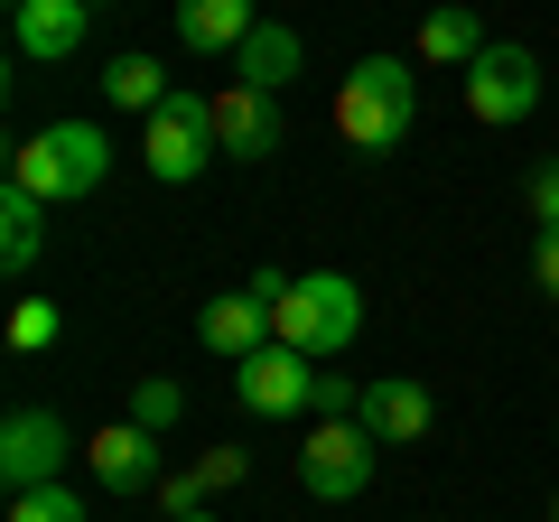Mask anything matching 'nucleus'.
I'll list each match as a JSON object with an SVG mask.
<instances>
[{"instance_id": "1", "label": "nucleus", "mask_w": 559, "mask_h": 522, "mask_svg": "<svg viewBox=\"0 0 559 522\" xmlns=\"http://www.w3.org/2000/svg\"><path fill=\"white\" fill-rule=\"evenodd\" d=\"M103 178H112V141H103V121H47V131H28V141L10 150V187H28V197H47V205L94 197Z\"/></svg>"}, {"instance_id": "2", "label": "nucleus", "mask_w": 559, "mask_h": 522, "mask_svg": "<svg viewBox=\"0 0 559 522\" xmlns=\"http://www.w3.org/2000/svg\"><path fill=\"white\" fill-rule=\"evenodd\" d=\"M411 112H419V75H411L401 57H364L355 75L336 84V131H345V150H364V159L401 150Z\"/></svg>"}, {"instance_id": "3", "label": "nucleus", "mask_w": 559, "mask_h": 522, "mask_svg": "<svg viewBox=\"0 0 559 522\" xmlns=\"http://www.w3.org/2000/svg\"><path fill=\"white\" fill-rule=\"evenodd\" d=\"M271 327H280V345H299L308 364H326V355H345V345H355L364 289L345 281V271H299V281H289V299L271 308Z\"/></svg>"}, {"instance_id": "4", "label": "nucleus", "mask_w": 559, "mask_h": 522, "mask_svg": "<svg viewBox=\"0 0 559 522\" xmlns=\"http://www.w3.org/2000/svg\"><path fill=\"white\" fill-rule=\"evenodd\" d=\"M205 150H215V94H168L140 121V168L159 187H187L205 168Z\"/></svg>"}, {"instance_id": "5", "label": "nucleus", "mask_w": 559, "mask_h": 522, "mask_svg": "<svg viewBox=\"0 0 559 522\" xmlns=\"http://www.w3.org/2000/svg\"><path fill=\"white\" fill-rule=\"evenodd\" d=\"M373 448L382 439L364 420H318V429H308V448H299V485L318 503H355L364 485H373Z\"/></svg>"}, {"instance_id": "6", "label": "nucleus", "mask_w": 559, "mask_h": 522, "mask_svg": "<svg viewBox=\"0 0 559 522\" xmlns=\"http://www.w3.org/2000/svg\"><path fill=\"white\" fill-rule=\"evenodd\" d=\"M66 458H84V439L57 411H10L0 420V485L28 495V485H66Z\"/></svg>"}, {"instance_id": "7", "label": "nucleus", "mask_w": 559, "mask_h": 522, "mask_svg": "<svg viewBox=\"0 0 559 522\" xmlns=\"http://www.w3.org/2000/svg\"><path fill=\"white\" fill-rule=\"evenodd\" d=\"M308 392H318V364L299 355V345H261V355L234 364V402L261 411V420H289V411H308Z\"/></svg>"}, {"instance_id": "8", "label": "nucleus", "mask_w": 559, "mask_h": 522, "mask_svg": "<svg viewBox=\"0 0 559 522\" xmlns=\"http://www.w3.org/2000/svg\"><path fill=\"white\" fill-rule=\"evenodd\" d=\"M532 103H540V57L532 47H485L466 66V112L476 121H532Z\"/></svg>"}, {"instance_id": "9", "label": "nucleus", "mask_w": 559, "mask_h": 522, "mask_svg": "<svg viewBox=\"0 0 559 522\" xmlns=\"http://www.w3.org/2000/svg\"><path fill=\"white\" fill-rule=\"evenodd\" d=\"M103 0H10V47H20L28 66H66L84 47V28H94Z\"/></svg>"}, {"instance_id": "10", "label": "nucleus", "mask_w": 559, "mask_h": 522, "mask_svg": "<svg viewBox=\"0 0 559 522\" xmlns=\"http://www.w3.org/2000/svg\"><path fill=\"white\" fill-rule=\"evenodd\" d=\"M84 466H94L112 495H159V429H140V420H112L84 439Z\"/></svg>"}, {"instance_id": "11", "label": "nucleus", "mask_w": 559, "mask_h": 522, "mask_svg": "<svg viewBox=\"0 0 559 522\" xmlns=\"http://www.w3.org/2000/svg\"><path fill=\"white\" fill-rule=\"evenodd\" d=\"M215 150H224V159H271V150H280V94H261V84H224V94H215Z\"/></svg>"}, {"instance_id": "12", "label": "nucleus", "mask_w": 559, "mask_h": 522, "mask_svg": "<svg viewBox=\"0 0 559 522\" xmlns=\"http://www.w3.org/2000/svg\"><path fill=\"white\" fill-rule=\"evenodd\" d=\"M197 336H205V355H234V364H242V355H261L280 327H271V308H261L252 289H224V299L197 308Z\"/></svg>"}, {"instance_id": "13", "label": "nucleus", "mask_w": 559, "mask_h": 522, "mask_svg": "<svg viewBox=\"0 0 559 522\" xmlns=\"http://www.w3.org/2000/svg\"><path fill=\"white\" fill-rule=\"evenodd\" d=\"M355 420L373 429L382 448L429 439V392H419V382H401V373H382V382H364V411H355Z\"/></svg>"}, {"instance_id": "14", "label": "nucleus", "mask_w": 559, "mask_h": 522, "mask_svg": "<svg viewBox=\"0 0 559 522\" xmlns=\"http://www.w3.org/2000/svg\"><path fill=\"white\" fill-rule=\"evenodd\" d=\"M299 57H308V47H299V28H289V20H261L252 38L234 47V84H261V94H289Z\"/></svg>"}, {"instance_id": "15", "label": "nucleus", "mask_w": 559, "mask_h": 522, "mask_svg": "<svg viewBox=\"0 0 559 522\" xmlns=\"http://www.w3.org/2000/svg\"><path fill=\"white\" fill-rule=\"evenodd\" d=\"M252 28H261L252 0H178V38L197 47V57H234Z\"/></svg>"}, {"instance_id": "16", "label": "nucleus", "mask_w": 559, "mask_h": 522, "mask_svg": "<svg viewBox=\"0 0 559 522\" xmlns=\"http://www.w3.org/2000/svg\"><path fill=\"white\" fill-rule=\"evenodd\" d=\"M47 215H57L47 197H28V187H0V261H10V271H28V261L47 252Z\"/></svg>"}, {"instance_id": "17", "label": "nucleus", "mask_w": 559, "mask_h": 522, "mask_svg": "<svg viewBox=\"0 0 559 522\" xmlns=\"http://www.w3.org/2000/svg\"><path fill=\"white\" fill-rule=\"evenodd\" d=\"M168 94H178V84L159 75V57H112V66H103V103H112V112H140V121H150Z\"/></svg>"}, {"instance_id": "18", "label": "nucleus", "mask_w": 559, "mask_h": 522, "mask_svg": "<svg viewBox=\"0 0 559 522\" xmlns=\"http://www.w3.org/2000/svg\"><path fill=\"white\" fill-rule=\"evenodd\" d=\"M485 28H476V10H429V20H419V57L429 66H476L485 57Z\"/></svg>"}, {"instance_id": "19", "label": "nucleus", "mask_w": 559, "mask_h": 522, "mask_svg": "<svg viewBox=\"0 0 559 522\" xmlns=\"http://www.w3.org/2000/svg\"><path fill=\"white\" fill-rule=\"evenodd\" d=\"M131 420H140V429H178V420H187V392H178L168 373H140V382H131Z\"/></svg>"}, {"instance_id": "20", "label": "nucleus", "mask_w": 559, "mask_h": 522, "mask_svg": "<svg viewBox=\"0 0 559 522\" xmlns=\"http://www.w3.org/2000/svg\"><path fill=\"white\" fill-rule=\"evenodd\" d=\"M57 336H66L57 299H20V308H10V345H20V355H47Z\"/></svg>"}, {"instance_id": "21", "label": "nucleus", "mask_w": 559, "mask_h": 522, "mask_svg": "<svg viewBox=\"0 0 559 522\" xmlns=\"http://www.w3.org/2000/svg\"><path fill=\"white\" fill-rule=\"evenodd\" d=\"M10 522H84V503L66 485H28V495H10Z\"/></svg>"}, {"instance_id": "22", "label": "nucleus", "mask_w": 559, "mask_h": 522, "mask_svg": "<svg viewBox=\"0 0 559 522\" xmlns=\"http://www.w3.org/2000/svg\"><path fill=\"white\" fill-rule=\"evenodd\" d=\"M308 411H318V420H355V411H364V382H345V373H318Z\"/></svg>"}, {"instance_id": "23", "label": "nucleus", "mask_w": 559, "mask_h": 522, "mask_svg": "<svg viewBox=\"0 0 559 522\" xmlns=\"http://www.w3.org/2000/svg\"><path fill=\"white\" fill-rule=\"evenodd\" d=\"M242 466H252L242 448H205V458H197V485H205V495H224V485H242Z\"/></svg>"}, {"instance_id": "24", "label": "nucleus", "mask_w": 559, "mask_h": 522, "mask_svg": "<svg viewBox=\"0 0 559 522\" xmlns=\"http://www.w3.org/2000/svg\"><path fill=\"white\" fill-rule=\"evenodd\" d=\"M532 224H540V234L559 224V159H540V168H532Z\"/></svg>"}, {"instance_id": "25", "label": "nucleus", "mask_w": 559, "mask_h": 522, "mask_svg": "<svg viewBox=\"0 0 559 522\" xmlns=\"http://www.w3.org/2000/svg\"><path fill=\"white\" fill-rule=\"evenodd\" d=\"M159 503H168V513H205V485H197V466H187V476H159Z\"/></svg>"}, {"instance_id": "26", "label": "nucleus", "mask_w": 559, "mask_h": 522, "mask_svg": "<svg viewBox=\"0 0 559 522\" xmlns=\"http://www.w3.org/2000/svg\"><path fill=\"white\" fill-rule=\"evenodd\" d=\"M532 281H540V299H559V224L532 242Z\"/></svg>"}, {"instance_id": "27", "label": "nucleus", "mask_w": 559, "mask_h": 522, "mask_svg": "<svg viewBox=\"0 0 559 522\" xmlns=\"http://www.w3.org/2000/svg\"><path fill=\"white\" fill-rule=\"evenodd\" d=\"M168 522H205V513H168Z\"/></svg>"}, {"instance_id": "28", "label": "nucleus", "mask_w": 559, "mask_h": 522, "mask_svg": "<svg viewBox=\"0 0 559 522\" xmlns=\"http://www.w3.org/2000/svg\"><path fill=\"white\" fill-rule=\"evenodd\" d=\"M550 522H559V503H550Z\"/></svg>"}]
</instances>
